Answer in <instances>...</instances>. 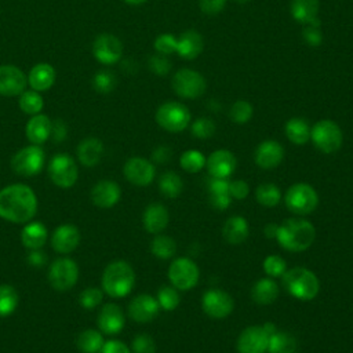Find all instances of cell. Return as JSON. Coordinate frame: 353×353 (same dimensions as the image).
Wrapping results in <instances>:
<instances>
[{
  "label": "cell",
  "mask_w": 353,
  "mask_h": 353,
  "mask_svg": "<svg viewBox=\"0 0 353 353\" xmlns=\"http://www.w3.org/2000/svg\"><path fill=\"white\" fill-rule=\"evenodd\" d=\"M36 211L37 197L28 185L14 183L0 190V218L12 223H26Z\"/></svg>",
  "instance_id": "1"
},
{
  "label": "cell",
  "mask_w": 353,
  "mask_h": 353,
  "mask_svg": "<svg viewBox=\"0 0 353 353\" xmlns=\"http://www.w3.org/2000/svg\"><path fill=\"white\" fill-rule=\"evenodd\" d=\"M316 239L312 222L303 218H288L279 225L276 240L281 248L291 252L306 251Z\"/></svg>",
  "instance_id": "2"
},
{
  "label": "cell",
  "mask_w": 353,
  "mask_h": 353,
  "mask_svg": "<svg viewBox=\"0 0 353 353\" xmlns=\"http://www.w3.org/2000/svg\"><path fill=\"white\" fill-rule=\"evenodd\" d=\"M135 284V273L125 261L110 262L102 273V290L112 298L127 296Z\"/></svg>",
  "instance_id": "3"
},
{
  "label": "cell",
  "mask_w": 353,
  "mask_h": 353,
  "mask_svg": "<svg viewBox=\"0 0 353 353\" xmlns=\"http://www.w3.org/2000/svg\"><path fill=\"white\" fill-rule=\"evenodd\" d=\"M283 287L299 301H312L320 291V281L312 270L296 266L283 274Z\"/></svg>",
  "instance_id": "4"
},
{
  "label": "cell",
  "mask_w": 353,
  "mask_h": 353,
  "mask_svg": "<svg viewBox=\"0 0 353 353\" xmlns=\"http://www.w3.org/2000/svg\"><path fill=\"white\" fill-rule=\"evenodd\" d=\"M284 203L292 214L307 215L317 208L319 194L312 185L306 182H296L287 189Z\"/></svg>",
  "instance_id": "5"
},
{
  "label": "cell",
  "mask_w": 353,
  "mask_h": 353,
  "mask_svg": "<svg viewBox=\"0 0 353 353\" xmlns=\"http://www.w3.org/2000/svg\"><path fill=\"white\" fill-rule=\"evenodd\" d=\"M310 139L321 153L331 154L341 149L343 135L341 127L332 120H319L310 128Z\"/></svg>",
  "instance_id": "6"
},
{
  "label": "cell",
  "mask_w": 353,
  "mask_h": 353,
  "mask_svg": "<svg viewBox=\"0 0 353 353\" xmlns=\"http://www.w3.org/2000/svg\"><path fill=\"white\" fill-rule=\"evenodd\" d=\"M156 121L168 132H181L190 123V112L181 102H164L156 112Z\"/></svg>",
  "instance_id": "7"
},
{
  "label": "cell",
  "mask_w": 353,
  "mask_h": 353,
  "mask_svg": "<svg viewBox=\"0 0 353 353\" xmlns=\"http://www.w3.org/2000/svg\"><path fill=\"white\" fill-rule=\"evenodd\" d=\"M174 92L185 99H194L205 92L207 83L201 73L193 69H179L171 79Z\"/></svg>",
  "instance_id": "8"
},
{
  "label": "cell",
  "mask_w": 353,
  "mask_h": 353,
  "mask_svg": "<svg viewBox=\"0 0 353 353\" xmlns=\"http://www.w3.org/2000/svg\"><path fill=\"white\" fill-rule=\"evenodd\" d=\"M46 153L40 145H29L19 149L11 159V168L22 176H33L40 174L44 165Z\"/></svg>",
  "instance_id": "9"
},
{
  "label": "cell",
  "mask_w": 353,
  "mask_h": 353,
  "mask_svg": "<svg viewBox=\"0 0 353 353\" xmlns=\"http://www.w3.org/2000/svg\"><path fill=\"white\" fill-rule=\"evenodd\" d=\"M168 280L178 291H188L196 287L200 277L197 265L186 256L176 258L168 266Z\"/></svg>",
  "instance_id": "10"
},
{
  "label": "cell",
  "mask_w": 353,
  "mask_h": 353,
  "mask_svg": "<svg viewBox=\"0 0 353 353\" xmlns=\"http://www.w3.org/2000/svg\"><path fill=\"white\" fill-rule=\"evenodd\" d=\"M79 279V266L70 258L55 259L48 270V281L57 291L70 290Z\"/></svg>",
  "instance_id": "11"
},
{
  "label": "cell",
  "mask_w": 353,
  "mask_h": 353,
  "mask_svg": "<svg viewBox=\"0 0 353 353\" xmlns=\"http://www.w3.org/2000/svg\"><path fill=\"white\" fill-rule=\"evenodd\" d=\"M48 175L57 186L70 188L77 181L79 170L76 161L69 154L59 153L50 160Z\"/></svg>",
  "instance_id": "12"
},
{
  "label": "cell",
  "mask_w": 353,
  "mask_h": 353,
  "mask_svg": "<svg viewBox=\"0 0 353 353\" xmlns=\"http://www.w3.org/2000/svg\"><path fill=\"white\" fill-rule=\"evenodd\" d=\"M201 307L204 313L215 320L228 317L234 307L233 298L221 288L207 290L201 296Z\"/></svg>",
  "instance_id": "13"
},
{
  "label": "cell",
  "mask_w": 353,
  "mask_h": 353,
  "mask_svg": "<svg viewBox=\"0 0 353 353\" xmlns=\"http://www.w3.org/2000/svg\"><path fill=\"white\" fill-rule=\"evenodd\" d=\"M269 336L262 325L244 328L237 338V353H266Z\"/></svg>",
  "instance_id": "14"
},
{
  "label": "cell",
  "mask_w": 353,
  "mask_h": 353,
  "mask_svg": "<svg viewBox=\"0 0 353 353\" xmlns=\"http://www.w3.org/2000/svg\"><path fill=\"white\" fill-rule=\"evenodd\" d=\"M125 179L135 186H148L153 182L156 170L152 161L143 157H131L123 168Z\"/></svg>",
  "instance_id": "15"
},
{
  "label": "cell",
  "mask_w": 353,
  "mask_h": 353,
  "mask_svg": "<svg viewBox=\"0 0 353 353\" xmlns=\"http://www.w3.org/2000/svg\"><path fill=\"white\" fill-rule=\"evenodd\" d=\"M92 54L97 61L105 65L117 62L123 54L121 41L109 33H102L95 37L92 43Z\"/></svg>",
  "instance_id": "16"
},
{
  "label": "cell",
  "mask_w": 353,
  "mask_h": 353,
  "mask_svg": "<svg viewBox=\"0 0 353 353\" xmlns=\"http://www.w3.org/2000/svg\"><path fill=\"white\" fill-rule=\"evenodd\" d=\"M28 77L14 65L0 66V95L14 97L21 95L26 87Z\"/></svg>",
  "instance_id": "17"
},
{
  "label": "cell",
  "mask_w": 353,
  "mask_h": 353,
  "mask_svg": "<svg viewBox=\"0 0 353 353\" xmlns=\"http://www.w3.org/2000/svg\"><path fill=\"white\" fill-rule=\"evenodd\" d=\"M205 167L208 170L210 176L229 178L237 167V160L230 150L218 149L207 157Z\"/></svg>",
  "instance_id": "18"
},
{
  "label": "cell",
  "mask_w": 353,
  "mask_h": 353,
  "mask_svg": "<svg viewBox=\"0 0 353 353\" xmlns=\"http://www.w3.org/2000/svg\"><path fill=\"white\" fill-rule=\"evenodd\" d=\"M159 302L149 294H139L128 305V316L137 323H149L157 317Z\"/></svg>",
  "instance_id": "19"
},
{
  "label": "cell",
  "mask_w": 353,
  "mask_h": 353,
  "mask_svg": "<svg viewBox=\"0 0 353 353\" xmlns=\"http://www.w3.org/2000/svg\"><path fill=\"white\" fill-rule=\"evenodd\" d=\"M284 159V148L274 139L261 142L254 152V161L262 170L277 167Z\"/></svg>",
  "instance_id": "20"
},
{
  "label": "cell",
  "mask_w": 353,
  "mask_h": 353,
  "mask_svg": "<svg viewBox=\"0 0 353 353\" xmlns=\"http://www.w3.org/2000/svg\"><path fill=\"white\" fill-rule=\"evenodd\" d=\"M124 323H125L124 313L121 307L116 303H105L101 307L99 314L97 317L98 328L101 330L102 334H106V335L119 334L123 330Z\"/></svg>",
  "instance_id": "21"
},
{
  "label": "cell",
  "mask_w": 353,
  "mask_h": 353,
  "mask_svg": "<svg viewBox=\"0 0 353 353\" xmlns=\"http://www.w3.org/2000/svg\"><path fill=\"white\" fill-rule=\"evenodd\" d=\"M121 197L120 186L110 179L98 181L91 189V200L99 208L114 207Z\"/></svg>",
  "instance_id": "22"
},
{
  "label": "cell",
  "mask_w": 353,
  "mask_h": 353,
  "mask_svg": "<svg viewBox=\"0 0 353 353\" xmlns=\"http://www.w3.org/2000/svg\"><path fill=\"white\" fill-rule=\"evenodd\" d=\"M80 232L72 223L59 225L51 236V247L59 254H69L77 248Z\"/></svg>",
  "instance_id": "23"
},
{
  "label": "cell",
  "mask_w": 353,
  "mask_h": 353,
  "mask_svg": "<svg viewBox=\"0 0 353 353\" xmlns=\"http://www.w3.org/2000/svg\"><path fill=\"white\" fill-rule=\"evenodd\" d=\"M170 221L168 210L160 203L149 204L142 214V223L146 232L152 234L161 233Z\"/></svg>",
  "instance_id": "24"
},
{
  "label": "cell",
  "mask_w": 353,
  "mask_h": 353,
  "mask_svg": "<svg viewBox=\"0 0 353 353\" xmlns=\"http://www.w3.org/2000/svg\"><path fill=\"white\" fill-rule=\"evenodd\" d=\"M204 48L203 37L199 32L189 29L176 39V54L183 59H196Z\"/></svg>",
  "instance_id": "25"
},
{
  "label": "cell",
  "mask_w": 353,
  "mask_h": 353,
  "mask_svg": "<svg viewBox=\"0 0 353 353\" xmlns=\"http://www.w3.org/2000/svg\"><path fill=\"white\" fill-rule=\"evenodd\" d=\"M52 123L48 116L37 113L26 124V137L30 143L41 145L51 137Z\"/></svg>",
  "instance_id": "26"
},
{
  "label": "cell",
  "mask_w": 353,
  "mask_h": 353,
  "mask_svg": "<svg viewBox=\"0 0 353 353\" xmlns=\"http://www.w3.org/2000/svg\"><path fill=\"white\" fill-rule=\"evenodd\" d=\"M250 234V225L241 215H233L228 218L222 228L223 239L230 244H241Z\"/></svg>",
  "instance_id": "27"
},
{
  "label": "cell",
  "mask_w": 353,
  "mask_h": 353,
  "mask_svg": "<svg viewBox=\"0 0 353 353\" xmlns=\"http://www.w3.org/2000/svg\"><path fill=\"white\" fill-rule=\"evenodd\" d=\"M279 285L272 277H263L255 281L251 288V298L255 303L266 306L273 303L279 296Z\"/></svg>",
  "instance_id": "28"
},
{
  "label": "cell",
  "mask_w": 353,
  "mask_h": 353,
  "mask_svg": "<svg viewBox=\"0 0 353 353\" xmlns=\"http://www.w3.org/2000/svg\"><path fill=\"white\" fill-rule=\"evenodd\" d=\"M103 143L98 138H85L77 146V159L85 167H94L101 161Z\"/></svg>",
  "instance_id": "29"
},
{
  "label": "cell",
  "mask_w": 353,
  "mask_h": 353,
  "mask_svg": "<svg viewBox=\"0 0 353 353\" xmlns=\"http://www.w3.org/2000/svg\"><path fill=\"white\" fill-rule=\"evenodd\" d=\"M55 81V70L50 63H37L28 76V83L34 91H47Z\"/></svg>",
  "instance_id": "30"
},
{
  "label": "cell",
  "mask_w": 353,
  "mask_h": 353,
  "mask_svg": "<svg viewBox=\"0 0 353 353\" xmlns=\"http://www.w3.org/2000/svg\"><path fill=\"white\" fill-rule=\"evenodd\" d=\"M47 240V229L41 222L26 223L21 230V241L28 250H39Z\"/></svg>",
  "instance_id": "31"
},
{
  "label": "cell",
  "mask_w": 353,
  "mask_h": 353,
  "mask_svg": "<svg viewBox=\"0 0 353 353\" xmlns=\"http://www.w3.org/2000/svg\"><path fill=\"white\" fill-rule=\"evenodd\" d=\"M298 347L296 338L287 331H274L269 336L266 353H295Z\"/></svg>",
  "instance_id": "32"
},
{
  "label": "cell",
  "mask_w": 353,
  "mask_h": 353,
  "mask_svg": "<svg viewBox=\"0 0 353 353\" xmlns=\"http://www.w3.org/2000/svg\"><path fill=\"white\" fill-rule=\"evenodd\" d=\"M320 8L319 0H292L291 15L299 23H307L317 18Z\"/></svg>",
  "instance_id": "33"
},
{
  "label": "cell",
  "mask_w": 353,
  "mask_h": 353,
  "mask_svg": "<svg viewBox=\"0 0 353 353\" xmlns=\"http://www.w3.org/2000/svg\"><path fill=\"white\" fill-rule=\"evenodd\" d=\"M284 131L288 141L295 145H303L310 139V127L301 117L290 119L284 125Z\"/></svg>",
  "instance_id": "34"
},
{
  "label": "cell",
  "mask_w": 353,
  "mask_h": 353,
  "mask_svg": "<svg viewBox=\"0 0 353 353\" xmlns=\"http://www.w3.org/2000/svg\"><path fill=\"white\" fill-rule=\"evenodd\" d=\"M105 341L102 332L97 330H84L76 338V346L81 353H99Z\"/></svg>",
  "instance_id": "35"
},
{
  "label": "cell",
  "mask_w": 353,
  "mask_h": 353,
  "mask_svg": "<svg viewBox=\"0 0 353 353\" xmlns=\"http://www.w3.org/2000/svg\"><path fill=\"white\" fill-rule=\"evenodd\" d=\"M255 200L262 207L273 208V207H276L280 203L281 192H280L277 185H274L272 182H265V183H261L255 189Z\"/></svg>",
  "instance_id": "36"
},
{
  "label": "cell",
  "mask_w": 353,
  "mask_h": 353,
  "mask_svg": "<svg viewBox=\"0 0 353 353\" xmlns=\"http://www.w3.org/2000/svg\"><path fill=\"white\" fill-rule=\"evenodd\" d=\"M159 189L165 197L175 199L183 189V181L176 172L165 171L159 179Z\"/></svg>",
  "instance_id": "37"
},
{
  "label": "cell",
  "mask_w": 353,
  "mask_h": 353,
  "mask_svg": "<svg viewBox=\"0 0 353 353\" xmlns=\"http://www.w3.org/2000/svg\"><path fill=\"white\" fill-rule=\"evenodd\" d=\"M150 251L159 259H170L176 252V243L172 237L159 233L150 243Z\"/></svg>",
  "instance_id": "38"
},
{
  "label": "cell",
  "mask_w": 353,
  "mask_h": 353,
  "mask_svg": "<svg viewBox=\"0 0 353 353\" xmlns=\"http://www.w3.org/2000/svg\"><path fill=\"white\" fill-rule=\"evenodd\" d=\"M19 296L17 290L10 284H0V317L12 314L18 306Z\"/></svg>",
  "instance_id": "39"
},
{
  "label": "cell",
  "mask_w": 353,
  "mask_h": 353,
  "mask_svg": "<svg viewBox=\"0 0 353 353\" xmlns=\"http://www.w3.org/2000/svg\"><path fill=\"white\" fill-rule=\"evenodd\" d=\"M205 156L199 152V150H194V149H189L186 152H183L181 154V159H179V165L186 171V172H199L204 168L205 165Z\"/></svg>",
  "instance_id": "40"
},
{
  "label": "cell",
  "mask_w": 353,
  "mask_h": 353,
  "mask_svg": "<svg viewBox=\"0 0 353 353\" xmlns=\"http://www.w3.org/2000/svg\"><path fill=\"white\" fill-rule=\"evenodd\" d=\"M18 103H19L21 110H23L25 113L32 114V116L40 113V110L43 109V105H44L43 98H41L40 94H39L37 91H34V90H32V91H23V92L19 95Z\"/></svg>",
  "instance_id": "41"
},
{
  "label": "cell",
  "mask_w": 353,
  "mask_h": 353,
  "mask_svg": "<svg viewBox=\"0 0 353 353\" xmlns=\"http://www.w3.org/2000/svg\"><path fill=\"white\" fill-rule=\"evenodd\" d=\"M156 299L161 309L170 312V310H174L178 307V305L181 302V295L175 287L164 285L157 291Z\"/></svg>",
  "instance_id": "42"
},
{
  "label": "cell",
  "mask_w": 353,
  "mask_h": 353,
  "mask_svg": "<svg viewBox=\"0 0 353 353\" xmlns=\"http://www.w3.org/2000/svg\"><path fill=\"white\" fill-rule=\"evenodd\" d=\"M252 113V105L244 99H237L229 109V117L236 124H245L251 120Z\"/></svg>",
  "instance_id": "43"
},
{
  "label": "cell",
  "mask_w": 353,
  "mask_h": 353,
  "mask_svg": "<svg viewBox=\"0 0 353 353\" xmlns=\"http://www.w3.org/2000/svg\"><path fill=\"white\" fill-rule=\"evenodd\" d=\"M302 37L312 47H319L321 44L323 33H321V23H320L319 18H316L307 23H303Z\"/></svg>",
  "instance_id": "44"
},
{
  "label": "cell",
  "mask_w": 353,
  "mask_h": 353,
  "mask_svg": "<svg viewBox=\"0 0 353 353\" xmlns=\"http://www.w3.org/2000/svg\"><path fill=\"white\" fill-rule=\"evenodd\" d=\"M215 130H216L215 123L208 117H199L190 125L192 134L199 139L211 138L215 134Z\"/></svg>",
  "instance_id": "45"
},
{
  "label": "cell",
  "mask_w": 353,
  "mask_h": 353,
  "mask_svg": "<svg viewBox=\"0 0 353 353\" xmlns=\"http://www.w3.org/2000/svg\"><path fill=\"white\" fill-rule=\"evenodd\" d=\"M263 270L272 279L283 277L287 272V263L280 255H268L263 261Z\"/></svg>",
  "instance_id": "46"
},
{
  "label": "cell",
  "mask_w": 353,
  "mask_h": 353,
  "mask_svg": "<svg viewBox=\"0 0 353 353\" xmlns=\"http://www.w3.org/2000/svg\"><path fill=\"white\" fill-rule=\"evenodd\" d=\"M92 83H94V88L98 92L108 94V92L114 90V87H116V77L109 70H101V72H98L94 76V81Z\"/></svg>",
  "instance_id": "47"
},
{
  "label": "cell",
  "mask_w": 353,
  "mask_h": 353,
  "mask_svg": "<svg viewBox=\"0 0 353 353\" xmlns=\"http://www.w3.org/2000/svg\"><path fill=\"white\" fill-rule=\"evenodd\" d=\"M102 296H103L102 290L95 288V287H90V288H85L80 292L79 303L84 309H94L102 302Z\"/></svg>",
  "instance_id": "48"
},
{
  "label": "cell",
  "mask_w": 353,
  "mask_h": 353,
  "mask_svg": "<svg viewBox=\"0 0 353 353\" xmlns=\"http://www.w3.org/2000/svg\"><path fill=\"white\" fill-rule=\"evenodd\" d=\"M132 353H156V343L149 334H138L131 343Z\"/></svg>",
  "instance_id": "49"
},
{
  "label": "cell",
  "mask_w": 353,
  "mask_h": 353,
  "mask_svg": "<svg viewBox=\"0 0 353 353\" xmlns=\"http://www.w3.org/2000/svg\"><path fill=\"white\" fill-rule=\"evenodd\" d=\"M154 50L163 55H170L172 52H176V39L170 33L160 34L154 40Z\"/></svg>",
  "instance_id": "50"
},
{
  "label": "cell",
  "mask_w": 353,
  "mask_h": 353,
  "mask_svg": "<svg viewBox=\"0 0 353 353\" xmlns=\"http://www.w3.org/2000/svg\"><path fill=\"white\" fill-rule=\"evenodd\" d=\"M149 69L159 74V76H164L170 72L171 69V63L168 62V59L165 58V55L163 54H157V55H152L149 58Z\"/></svg>",
  "instance_id": "51"
},
{
  "label": "cell",
  "mask_w": 353,
  "mask_h": 353,
  "mask_svg": "<svg viewBox=\"0 0 353 353\" xmlns=\"http://www.w3.org/2000/svg\"><path fill=\"white\" fill-rule=\"evenodd\" d=\"M250 193V186L243 179L229 181V194L234 200H244Z\"/></svg>",
  "instance_id": "52"
},
{
  "label": "cell",
  "mask_w": 353,
  "mask_h": 353,
  "mask_svg": "<svg viewBox=\"0 0 353 353\" xmlns=\"http://www.w3.org/2000/svg\"><path fill=\"white\" fill-rule=\"evenodd\" d=\"M226 4V0H199L200 10L207 15L219 14Z\"/></svg>",
  "instance_id": "53"
},
{
  "label": "cell",
  "mask_w": 353,
  "mask_h": 353,
  "mask_svg": "<svg viewBox=\"0 0 353 353\" xmlns=\"http://www.w3.org/2000/svg\"><path fill=\"white\" fill-rule=\"evenodd\" d=\"M207 189L210 193H229V181L228 178L210 176L207 181Z\"/></svg>",
  "instance_id": "54"
},
{
  "label": "cell",
  "mask_w": 353,
  "mask_h": 353,
  "mask_svg": "<svg viewBox=\"0 0 353 353\" xmlns=\"http://www.w3.org/2000/svg\"><path fill=\"white\" fill-rule=\"evenodd\" d=\"M210 203L215 210L223 211L232 204V197L229 193H210Z\"/></svg>",
  "instance_id": "55"
},
{
  "label": "cell",
  "mask_w": 353,
  "mask_h": 353,
  "mask_svg": "<svg viewBox=\"0 0 353 353\" xmlns=\"http://www.w3.org/2000/svg\"><path fill=\"white\" fill-rule=\"evenodd\" d=\"M99 353H132L131 349L123 343L121 341H117V339H110V341H106L101 349Z\"/></svg>",
  "instance_id": "56"
},
{
  "label": "cell",
  "mask_w": 353,
  "mask_h": 353,
  "mask_svg": "<svg viewBox=\"0 0 353 353\" xmlns=\"http://www.w3.org/2000/svg\"><path fill=\"white\" fill-rule=\"evenodd\" d=\"M172 156V152L168 146H157L152 153V160L157 164L167 163Z\"/></svg>",
  "instance_id": "57"
},
{
  "label": "cell",
  "mask_w": 353,
  "mask_h": 353,
  "mask_svg": "<svg viewBox=\"0 0 353 353\" xmlns=\"http://www.w3.org/2000/svg\"><path fill=\"white\" fill-rule=\"evenodd\" d=\"M47 261V256L46 254L39 248V250H30L29 255H28V263L30 266H34V268H40L46 263Z\"/></svg>",
  "instance_id": "58"
},
{
  "label": "cell",
  "mask_w": 353,
  "mask_h": 353,
  "mask_svg": "<svg viewBox=\"0 0 353 353\" xmlns=\"http://www.w3.org/2000/svg\"><path fill=\"white\" fill-rule=\"evenodd\" d=\"M51 135H52V139H54L55 142H61V141L65 139V137H66V125L63 124L62 120H57V121L52 124Z\"/></svg>",
  "instance_id": "59"
},
{
  "label": "cell",
  "mask_w": 353,
  "mask_h": 353,
  "mask_svg": "<svg viewBox=\"0 0 353 353\" xmlns=\"http://www.w3.org/2000/svg\"><path fill=\"white\" fill-rule=\"evenodd\" d=\"M277 229H279V223H274V222H270V223H266L265 225V229H263V233L268 239H276V234H277Z\"/></svg>",
  "instance_id": "60"
},
{
  "label": "cell",
  "mask_w": 353,
  "mask_h": 353,
  "mask_svg": "<svg viewBox=\"0 0 353 353\" xmlns=\"http://www.w3.org/2000/svg\"><path fill=\"white\" fill-rule=\"evenodd\" d=\"M128 4H134V6H137V4H142V3H145L146 0H125Z\"/></svg>",
  "instance_id": "61"
},
{
  "label": "cell",
  "mask_w": 353,
  "mask_h": 353,
  "mask_svg": "<svg viewBox=\"0 0 353 353\" xmlns=\"http://www.w3.org/2000/svg\"><path fill=\"white\" fill-rule=\"evenodd\" d=\"M234 1H237V3H241V4H243V3H247V1H250V0H234Z\"/></svg>",
  "instance_id": "62"
}]
</instances>
